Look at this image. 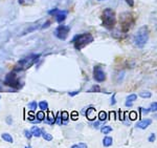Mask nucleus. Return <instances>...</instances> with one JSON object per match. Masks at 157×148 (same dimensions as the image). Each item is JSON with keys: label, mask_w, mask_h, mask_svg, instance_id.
<instances>
[{"label": "nucleus", "mask_w": 157, "mask_h": 148, "mask_svg": "<svg viewBox=\"0 0 157 148\" xmlns=\"http://www.w3.org/2000/svg\"><path fill=\"white\" fill-rule=\"evenodd\" d=\"M93 41V37L90 33H85V34H80L73 37L72 43L75 45V48L77 50H81L82 48H84L86 45H88L89 43Z\"/></svg>", "instance_id": "4"}, {"label": "nucleus", "mask_w": 157, "mask_h": 148, "mask_svg": "<svg viewBox=\"0 0 157 148\" xmlns=\"http://www.w3.org/2000/svg\"><path fill=\"white\" fill-rule=\"evenodd\" d=\"M56 122L58 123V125H62V119H61V116H60V113L58 114V116H57V118H56Z\"/></svg>", "instance_id": "34"}, {"label": "nucleus", "mask_w": 157, "mask_h": 148, "mask_svg": "<svg viewBox=\"0 0 157 148\" xmlns=\"http://www.w3.org/2000/svg\"><path fill=\"white\" fill-rule=\"evenodd\" d=\"M120 24L123 33H127L134 25V16L131 13H123L120 16Z\"/></svg>", "instance_id": "6"}, {"label": "nucleus", "mask_w": 157, "mask_h": 148, "mask_svg": "<svg viewBox=\"0 0 157 148\" xmlns=\"http://www.w3.org/2000/svg\"><path fill=\"white\" fill-rule=\"evenodd\" d=\"M56 20H57V22H59V23H61V22H63L65 19H66L67 17V12L66 11H59L56 14Z\"/></svg>", "instance_id": "11"}, {"label": "nucleus", "mask_w": 157, "mask_h": 148, "mask_svg": "<svg viewBox=\"0 0 157 148\" xmlns=\"http://www.w3.org/2000/svg\"><path fill=\"white\" fill-rule=\"evenodd\" d=\"M70 32V27L67 25H59L57 29L55 30L54 34L57 38H59L60 40H65L68 37V34Z\"/></svg>", "instance_id": "7"}, {"label": "nucleus", "mask_w": 157, "mask_h": 148, "mask_svg": "<svg viewBox=\"0 0 157 148\" xmlns=\"http://www.w3.org/2000/svg\"><path fill=\"white\" fill-rule=\"evenodd\" d=\"M60 116H61V119H62V125L67 124V120L69 118V114H68L67 111H61Z\"/></svg>", "instance_id": "17"}, {"label": "nucleus", "mask_w": 157, "mask_h": 148, "mask_svg": "<svg viewBox=\"0 0 157 148\" xmlns=\"http://www.w3.org/2000/svg\"><path fill=\"white\" fill-rule=\"evenodd\" d=\"M78 93H80V91H78V90H75V91H69V93H68V95H69L70 97H73V96H77Z\"/></svg>", "instance_id": "35"}, {"label": "nucleus", "mask_w": 157, "mask_h": 148, "mask_svg": "<svg viewBox=\"0 0 157 148\" xmlns=\"http://www.w3.org/2000/svg\"><path fill=\"white\" fill-rule=\"evenodd\" d=\"M40 56H41L40 54H32V55H29L26 57L20 59L18 61V63H17V67L15 68V70L21 71V70H29V67H32L39 60Z\"/></svg>", "instance_id": "2"}, {"label": "nucleus", "mask_w": 157, "mask_h": 148, "mask_svg": "<svg viewBox=\"0 0 157 148\" xmlns=\"http://www.w3.org/2000/svg\"><path fill=\"white\" fill-rule=\"evenodd\" d=\"M0 90H1V88H0Z\"/></svg>", "instance_id": "45"}, {"label": "nucleus", "mask_w": 157, "mask_h": 148, "mask_svg": "<svg viewBox=\"0 0 157 148\" xmlns=\"http://www.w3.org/2000/svg\"><path fill=\"white\" fill-rule=\"evenodd\" d=\"M78 145V147H80V148H88L87 145H86L85 143H83V142H80Z\"/></svg>", "instance_id": "36"}, {"label": "nucleus", "mask_w": 157, "mask_h": 148, "mask_svg": "<svg viewBox=\"0 0 157 148\" xmlns=\"http://www.w3.org/2000/svg\"><path fill=\"white\" fill-rule=\"evenodd\" d=\"M38 106L40 107V109H41L42 111H45L48 109V103H47L46 101H41L39 104H38Z\"/></svg>", "instance_id": "19"}, {"label": "nucleus", "mask_w": 157, "mask_h": 148, "mask_svg": "<svg viewBox=\"0 0 157 148\" xmlns=\"http://www.w3.org/2000/svg\"><path fill=\"white\" fill-rule=\"evenodd\" d=\"M70 118H71V120H73V121H77L78 119V111H72L71 114H70Z\"/></svg>", "instance_id": "28"}, {"label": "nucleus", "mask_w": 157, "mask_h": 148, "mask_svg": "<svg viewBox=\"0 0 157 148\" xmlns=\"http://www.w3.org/2000/svg\"><path fill=\"white\" fill-rule=\"evenodd\" d=\"M0 99H1V97H0Z\"/></svg>", "instance_id": "46"}, {"label": "nucleus", "mask_w": 157, "mask_h": 148, "mask_svg": "<svg viewBox=\"0 0 157 148\" xmlns=\"http://www.w3.org/2000/svg\"><path fill=\"white\" fill-rule=\"evenodd\" d=\"M30 132H32V134L34 137L39 138V137H41V134H42V129L39 128L38 126H33L32 129H30Z\"/></svg>", "instance_id": "13"}, {"label": "nucleus", "mask_w": 157, "mask_h": 148, "mask_svg": "<svg viewBox=\"0 0 157 148\" xmlns=\"http://www.w3.org/2000/svg\"><path fill=\"white\" fill-rule=\"evenodd\" d=\"M59 11H60L59 9H52V10H50V11H48V15H50V16H56V14Z\"/></svg>", "instance_id": "31"}, {"label": "nucleus", "mask_w": 157, "mask_h": 148, "mask_svg": "<svg viewBox=\"0 0 157 148\" xmlns=\"http://www.w3.org/2000/svg\"><path fill=\"white\" fill-rule=\"evenodd\" d=\"M155 140H156V134L153 132V134H151L150 136H149L148 141L150 142V143H154V142H155Z\"/></svg>", "instance_id": "30"}, {"label": "nucleus", "mask_w": 157, "mask_h": 148, "mask_svg": "<svg viewBox=\"0 0 157 148\" xmlns=\"http://www.w3.org/2000/svg\"><path fill=\"white\" fill-rule=\"evenodd\" d=\"M152 96V93L148 90H145V91H141V93H139V97H141V98L144 99H148V98H151Z\"/></svg>", "instance_id": "22"}, {"label": "nucleus", "mask_w": 157, "mask_h": 148, "mask_svg": "<svg viewBox=\"0 0 157 148\" xmlns=\"http://www.w3.org/2000/svg\"><path fill=\"white\" fill-rule=\"evenodd\" d=\"M33 1H34V0H19V3L22 4V6H26V4H29Z\"/></svg>", "instance_id": "32"}, {"label": "nucleus", "mask_w": 157, "mask_h": 148, "mask_svg": "<svg viewBox=\"0 0 157 148\" xmlns=\"http://www.w3.org/2000/svg\"><path fill=\"white\" fill-rule=\"evenodd\" d=\"M102 25L108 30H112L116 24V14L112 9H105L101 15Z\"/></svg>", "instance_id": "1"}, {"label": "nucleus", "mask_w": 157, "mask_h": 148, "mask_svg": "<svg viewBox=\"0 0 157 148\" xmlns=\"http://www.w3.org/2000/svg\"><path fill=\"white\" fill-rule=\"evenodd\" d=\"M17 70H12L10 71L9 74L6 76L4 78V84L6 86H10V87H13V88H16V89H20L23 86V83L20 81V79L18 78L17 76Z\"/></svg>", "instance_id": "5"}, {"label": "nucleus", "mask_w": 157, "mask_h": 148, "mask_svg": "<svg viewBox=\"0 0 157 148\" xmlns=\"http://www.w3.org/2000/svg\"><path fill=\"white\" fill-rule=\"evenodd\" d=\"M139 111L140 113H143L144 114H148L149 113H150V109H147V108H144V107H139Z\"/></svg>", "instance_id": "33"}, {"label": "nucleus", "mask_w": 157, "mask_h": 148, "mask_svg": "<svg viewBox=\"0 0 157 148\" xmlns=\"http://www.w3.org/2000/svg\"><path fill=\"white\" fill-rule=\"evenodd\" d=\"M111 131H112V127L109 126V125L103 126L102 128H101V132H102L103 134H110Z\"/></svg>", "instance_id": "18"}, {"label": "nucleus", "mask_w": 157, "mask_h": 148, "mask_svg": "<svg viewBox=\"0 0 157 148\" xmlns=\"http://www.w3.org/2000/svg\"><path fill=\"white\" fill-rule=\"evenodd\" d=\"M129 118H130L131 121H134V120L137 119V114H136L135 111H131V113L129 114Z\"/></svg>", "instance_id": "26"}, {"label": "nucleus", "mask_w": 157, "mask_h": 148, "mask_svg": "<svg viewBox=\"0 0 157 148\" xmlns=\"http://www.w3.org/2000/svg\"><path fill=\"white\" fill-rule=\"evenodd\" d=\"M120 119L121 120V121H124V114H123V113H121V118Z\"/></svg>", "instance_id": "41"}, {"label": "nucleus", "mask_w": 157, "mask_h": 148, "mask_svg": "<svg viewBox=\"0 0 157 148\" xmlns=\"http://www.w3.org/2000/svg\"><path fill=\"white\" fill-rule=\"evenodd\" d=\"M23 134H24V137L26 138L27 140H30V139H32L33 134H32V132H30V130H27V129H25Z\"/></svg>", "instance_id": "27"}, {"label": "nucleus", "mask_w": 157, "mask_h": 148, "mask_svg": "<svg viewBox=\"0 0 157 148\" xmlns=\"http://www.w3.org/2000/svg\"><path fill=\"white\" fill-rule=\"evenodd\" d=\"M151 123H152L151 119H145V120H140L139 122H137L135 126H136V128H138V129H146L150 126Z\"/></svg>", "instance_id": "9"}, {"label": "nucleus", "mask_w": 157, "mask_h": 148, "mask_svg": "<svg viewBox=\"0 0 157 148\" xmlns=\"http://www.w3.org/2000/svg\"><path fill=\"white\" fill-rule=\"evenodd\" d=\"M108 118V114L107 113H105V111H100V114H98V119H100L101 122H104L106 121Z\"/></svg>", "instance_id": "23"}, {"label": "nucleus", "mask_w": 157, "mask_h": 148, "mask_svg": "<svg viewBox=\"0 0 157 148\" xmlns=\"http://www.w3.org/2000/svg\"><path fill=\"white\" fill-rule=\"evenodd\" d=\"M156 110H157V103H156V102H152L151 105H150V111L155 113Z\"/></svg>", "instance_id": "29"}, {"label": "nucleus", "mask_w": 157, "mask_h": 148, "mask_svg": "<svg viewBox=\"0 0 157 148\" xmlns=\"http://www.w3.org/2000/svg\"><path fill=\"white\" fill-rule=\"evenodd\" d=\"M149 37H150V30L147 25H144L136 32L135 36H134V44L137 47H144L148 42Z\"/></svg>", "instance_id": "3"}, {"label": "nucleus", "mask_w": 157, "mask_h": 148, "mask_svg": "<svg viewBox=\"0 0 157 148\" xmlns=\"http://www.w3.org/2000/svg\"><path fill=\"white\" fill-rule=\"evenodd\" d=\"M93 78L98 83H102L106 80V74L101 66L97 65L93 67Z\"/></svg>", "instance_id": "8"}, {"label": "nucleus", "mask_w": 157, "mask_h": 148, "mask_svg": "<svg viewBox=\"0 0 157 148\" xmlns=\"http://www.w3.org/2000/svg\"><path fill=\"white\" fill-rule=\"evenodd\" d=\"M93 126H94L95 128H98V126H101V122H97V123H94L93 124Z\"/></svg>", "instance_id": "40"}, {"label": "nucleus", "mask_w": 157, "mask_h": 148, "mask_svg": "<svg viewBox=\"0 0 157 148\" xmlns=\"http://www.w3.org/2000/svg\"><path fill=\"white\" fill-rule=\"evenodd\" d=\"M136 99H137V96H136L135 94H131V95H129L127 98H126V106L131 107L133 105V102L136 101Z\"/></svg>", "instance_id": "12"}, {"label": "nucleus", "mask_w": 157, "mask_h": 148, "mask_svg": "<svg viewBox=\"0 0 157 148\" xmlns=\"http://www.w3.org/2000/svg\"><path fill=\"white\" fill-rule=\"evenodd\" d=\"M36 118H37V121H38V122L44 121V119H45V114H44V111H42V110L38 111V113L36 114Z\"/></svg>", "instance_id": "20"}, {"label": "nucleus", "mask_w": 157, "mask_h": 148, "mask_svg": "<svg viewBox=\"0 0 157 148\" xmlns=\"http://www.w3.org/2000/svg\"><path fill=\"white\" fill-rule=\"evenodd\" d=\"M98 1H103V0H98Z\"/></svg>", "instance_id": "44"}, {"label": "nucleus", "mask_w": 157, "mask_h": 148, "mask_svg": "<svg viewBox=\"0 0 157 148\" xmlns=\"http://www.w3.org/2000/svg\"><path fill=\"white\" fill-rule=\"evenodd\" d=\"M71 148H80V147H78V144H75V145H72Z\"/></svg>", "instance_id": "42"}, {"label": "nucleus", "mask_w": 157, "mask_h": 148, "mask_svg": "<svg viewBox=\"0 0 157 148\" xmlns=\"http://www.w3.org/2000/svg\"><path fill=\"white\" fill-rule=\"evenodd\" d=\"M45 118H46V119H44V120H45V122H46L47 124L54 125L56 123V118H55V116H54V114H52V113H48Z\"/></svg>", "instance_id": "14"}, {"label": "nucleus", "mask_w": 157, "mask_h": 148, "mask_svg": "<svg viewBox=\"0 0 157 148\" xmlns=\"http://www.w3.org/2000/svg\"><path fill=\"white\" fill-rule=\"evenodd\" d=\"M86 118L90 121H93L97 118V110H95L94 107H89L88 109H86V113H85Z\"/></svg>", "instance_id": "10"}, {"label": "nucleus", "mask_w": 157, "mask_h": 148, "mask_svg": "<svg viewBox=\"0 0 157 148\" xmlns=\"http://www.w3.org/2000/svg\"><path fill=\"white\" fill-rule=\"evenodd\" d=\"M1 138H2V140H3V141H6L7 143H11V144H12L13 142H14V140H13L12 136L10 134H7V132H4V134H2Z\"/></svg>", "instance_id": "16"}, {"label": "nucleus", "mask_w": 157, "mask_h": 148, "mask_svg": "<svg viewBox=\"0 0 157 148\" xmlns=\"http://www.w3.org/2000/svg\"><path fill=\"white\" fill-rule=\"evenodd\" d=\"M24 148H33V147L32 146H25Z\"/></svg>", "instance_id": "43"}, {"label": "nucleus", "mask_w": 157, "mask_h": 148, "mask_svg": "<svg viewBox=\"0 0 157 148\" xmlns=\"http://www.w3.org/2000/svg\"><path fill=\"white\" fill-rule=\"evenodd\" d=\"M112 144H113V139L111 137L106 136L103 139V145H104V147H110Z\"/></svg>", "instance_id": "15"}, {"label": "nucleus", "mask_w": 157, "mask_h": 148, "mask_svg": "<svg viewBox=\"0 0 157 148\" xmlns=\"http://www.w3.org/2000/svg\"><path fill=\"white\" fill-rule=\"evenodd\" d=\"M111 105H114L115 104V94H113L112 95V98H111Z\"/></svg>", "instance_id": "37"}, {"label": "nucleus", "mask_w": 157, "mask_h": 148, "mask_svg": "<svg viewBox=\"0 0 157 148\" xmlns=\"http://www.w3.org/2000/svg\"><path fill=\"white\" fill-rule=\"evenodd\" d=\"M12 122H13V121H12V118H11V117H9V118L6 119V123L9 124V125H11V124H12Z\"/></svg>", "instance_id": "39"}, {"label": "nucleus", "mask_w": 157, "mask_h": 148, "mask_svg": "<svg viewBox=\"0 0 157 148\" xmlns=\"http://www.w3.org/2000/svg\"><path fill=\"white\" fill-rule=\"evenodd\" d=\"M41 136L43 137V139H44L45 141H52V134H49L48 132H45L44 129H42V134H41Z\"/></svg>", "instance_id": "21"}, {"label": "nucleus", "mask_w": 157, "mask_h": 148, "mask_svg": "<svg viewBox=\"0 0 157 148\" xmlns=\"http://www.w3.org/2000/svg\"><path fill=\"white\" fill-rule=\"evenodd\" d=\"M101 91V87L100 85H98V84H94V85L91 87L89 90H88V93H100Z\"/></svg>", "instance_id": "24"}, {"label": "nucleus", "mask_w": 157, "mask_h": 148, "mask_svg": "<svg viewBox=\"0 0 157 148\" xmlns=\"http://www.w3.org/2000/svg\"><path fill=\"white\" fill-rule=\"evenodd\" d=\"M29 108L32 111H34V110H36L37 109V107H38V104H37V102L36 101H33V102H29Z\"/></svg>", "instance_id": "25"}, {"label": "nucleus", "mask_w": 157, "mask_h": 148, "mask_svg": "<svg viewBox=\"0 0 157 148\" xmlns=\"http://www.w3.org/2000/svg\"><path fill=\"white\" fill-rule=\"evenodd\" d=\"M126 2H127V3L130 6H134V1H133V0H126Z\"/></svg>", "instance_id": "38"}]
</instances>
